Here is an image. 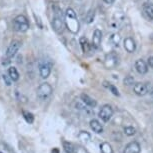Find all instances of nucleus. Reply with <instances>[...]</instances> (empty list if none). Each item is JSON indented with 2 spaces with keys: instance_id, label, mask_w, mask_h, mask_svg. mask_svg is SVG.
<instances>
[{
  "instance_id": "obj_1",
  "label": "nucleus",
  "mask_w": 153,
  "mask_h": 153,
  "mask_svg": "<svg viewBox=\"0 0 153 153\" xmlns=\"http://www.w3.org/2000/svg\"><path fill=\"white\" fill-rule=\"evenodd\" d=\"M65 25L67 29L72 33H77L79 31L80 24L77 19L76 13L72 8H67L65 12Z\"/></svg>"
},
{
  "instance_id": "obj_2",
  "label": "nucleus",
  "mask_w": 153,
  "mask_h": 153,
  "mask_svg": "<svg viewBox=\"0 0 153 153\" xmlns=\"http://www.w3.org/2000/svg\"><path fill=\"white\" fill-rule=\"evenodd\" d=\"M13 28L18 32H25L29 29V22L24 15H18L13 20Z\"/></svg>"
},
{
  "instance_id": "obj_3",
  "label": "nucleus",
  "mask_w": 153,
  "mask_h": 153,
  "mask_svg": "<svg viewBox=\"0 0 153 153\" xmlns=\"http://www.w3.org/2000/svg\"><path fill=\"white\" fill-rule=\"evenodd\" d=\"M52 91H53V89L49 83H42V84L37 88V97H38L40 100H46L50 97V95L52 94Z\"/></svg>"
},
{
  "instance_id": "obj_4",
  "label": "nucleus",
  "mask_w": 153,
  "mask_h": 153,
  "mask_svg": "<svg viewBox=\"0 0 153 153\" xmlns=\"http://www.w3.org/2000/svg\"><path fill=\"white\" fill-rule=\"evenodd\" d=\"M54 11H55V12H54L55 16H54V18L52 19V26L56 32L60 33V32H62L63 27H64V22H63V20H62V14L60 12V9L57 6L55 7Z\"/></svg>"
},
{
  "instance_id": "obj_5",
  "label": "nucleus",
  "mask_w": 153,
  "mask_h": 153,
  "mask_svg": "<svg viewBox=\"0 0 153 153\" xmlns=\"http://www.w3.org/2000/svg\"><path fill=\"white\" fill-rule=\"evenodd\" d=\"M51 66H52V64L49 63L47 60H42V61L39 62V73L41 78H48L51 73Z\"/></svg>"
},
{
  "instance_id": "obj_6",
  "label": "nucleus",
  "mask_w": 153,
  "mask_h": 153,
  "mask_svg": "<svg viewBox=\"0 0 153 153\" xmlns=\"http://www.w3.org/2000/svg\"><path fill=\"white\" fill-rule=\"evenodd\" d=\"M20 46H21V42L19 40H12L11 43L9 44L6 51V58L11 59L15 56V54L17 53V51L19 50Z\"/></svg>"
},
{
  "instance_id": "obj_7",
  "label": "nucleus",
  "mask_w": 153,
  "mask_h": 153,
  "mask_svg": "<svg viewBox=\"0 0 153 153\" xmlns=\"http://www.w3.org/2000/svg\"><path fill=\"white\" fill-rule=\"evenodd\" d=\"M112 115H113V109H112L110 105L106 104L101 107L99 111V117L104 121V122H108V121L111 119Z\"/></svg>"
},
{
  "instance_id": "obj_8",
  "label": "nucleus",
  "mask_w": 153,
  "mask_h": 153,
  "mask_svg": "<svg viewBox=\"0 0 153 153\" xmlns=\"http://www.w3.org/2000/svg\"><path fill=\"white\" fill-rule=\"evenodd\" d=\"M133 91L134 93L138 95V96H144L148 93V87H147L146 84L144 83H135L134 86H133Z\"/></svg>"
},
{
  "instance_id": "obj_9",
  "label": "nucleus",
  "mask_w": 153,
  "mask_h": 153,
  "mask_svg": "<svg viewBox=\"0 0 153 153\" xmlns=\"http://www.w3.org/2000/svg\"><path fill=\"white\" fill-rule=\"evenodd\" d=\"M123 45H124V48H125V50L127 52L129 53H132L135 51V49H136V44H135V41L133 38H131V37H126L125 39H124L123 41Z\"/></svg>"
},
{
  "instance_id": "obj_10",
  "label": "nucleus",
  "mask_w": 153,
  "mask_h": 153,
  "mask_svg": "<svg viewBox=\"0 0 153 153\" xmlns=\"http://www.w3.org/2000/svg\"><path fill=\"white\" fill-rule=\"evenodd\" d=\"M140 151H141L140 144L136 142V141H133V142L127 144L123 153H140Z\"/></svg>"
},
{
  "instance_id": "obj_11",
  "label": "nucleus",
  "mask_w": 153,
  "mask_h": 153,
  "mask_svg": "<svg viewBox=\"0 0 153 153\" xmlns=\"http://www.w3.org/2000/svg\"><path fill=\"white\" fill-rule=\"evenodd\" d=\"M135 69L139 74H146L148 72V66H147L146 62L142 59H138L135 62Z\"/></svg>"
},
{
  "instance_id": "obj_12",
  "label": "nucleus",
  "mask_w": 153,
  "mask_h": 153,
  "mask_svg": "<svg viewBox=\"0 0 153 153\" xmlns=\"http://www.w3.org/2000/svg\"><path fill=\"white\" fill-rule=\"evenodd\" d=\"M101 40H102V32L99 29H96L94 31L93 36H92V46L94 48H99V46L101 44Z\"/></svg>"
},
{
  "instance_id": "obj_13",
  "label": "nucleus",
  "mask_w": 153,
  "mask_h": 153,
  "mask_svg": "<svg viewBox=\"0 0 153 153\" xmlns=\"http://www.w3.org/2000/svg\"><path fill=\"white\" fill-rule=\"evenodd\" d=\"M117 63V56L115 55V53H111L109 55L106 56V59H105V65L106 67L108 68H111L113 66L116 65Z\"/></svg>"
},
{
  "instance_id": "obj_14",
  "label": "nucleus",
  "mask_w": 153,
  "mask_h": 153,
  "mask_svg": "<svg viewBox=\"0 0 153 153\" xmlns=\"http://www.w3.org/2000/svg\"><path fill=\"white\" fill-rule=\"evenodd\" d=\"M90 127L95 133H102L103 132V126L97 119H92L90 121Z\"/></svg>"
},
{
  "instance_id": "obj_15",
  "label": "nucleus",
  "mask_w": 153,
  "mask_h": 153,
  "mask_svg": "<svg viewBox=\"0 0 153 153\" xmlns=\"http://www.w3.org/2000/svg\"><path fill=\"white\" fill-rule=\"evenodd\" d=\"M81 100L83 103H85V104L89 106V107H95V106L97 105L96 100H94L93 98L88 96L87 94H81Z\"/></svg>"
},
{
  "instance_id": "obj_16",
  "label": "nucleus",
  "mask_w": 153,
  "mask_h": 153,
  "mask_svg": "<svg viewBox=\"0 0 153 153\" xmlns=\"http://www.w3.org/2000/svg\"><path fill=\"white\" fill-rule=\"evenodd\" d=\"M79 43H80V46H81V49H82V51L84 53H87V52H89L90 51V49H91V45L89 44V42H88V39L86 38V37H81L80 38V41H79Z\"/></svg>"
},
{
  "instance_id": "obj_17",
  "label": "nucleus",
  "mask_w": 153,
  "mask_h": 153,
  "mask_svg": "<svg viewBox=\"0 0 153 153\" xmlns=\"http://www.w3.org/2000/svg\"><path fill=\"white\" fill-rule=\"evenodd\" d=\"M143 11L147 18L149 20H153V6L149 5L148 3H145L143 5Z\"/></svg>"
},
{
  "instance_id": "obj_18",
  "label": "nucleus",
  "mask_w": 153,
  "mask_h": 153,
  "mask_svg": "<svg viewBox=\"0 0 153 153\" xmlns=\"http://www.w3.org/2000/svg\"><path fill=\"white\" fill-rule=\"evenodd\" d=\"M8 75H9L10 78L12 79V81H17V80L19 79V73L15 67H10L8 69Z\"/></svg>"
},
{
  "instance_id": "obj_19",
  "label": "nucleus",
  "mask_w": 153,
  "mask_h": 153,
  "mask_svg": "<svg viewBox=\"0 0 153 153\" xmlns=\"http://www.w3.org/2000/svg\"><path fill=\"white\" fill-rule=\"evenodd\" d=\"M100 151L101 153H113V149L109 143L103 142L100 144Z\"/></svg>"
},
{
  "instance_id": "obj_20",
  "label": "nucleus",
  "mask_w": 153,
  "mask_h": 153,
  "mask_svg": "<svg viewBox=\"0 0 153 153\" xmlns=\"http://www.w3.org/2000/svg\"><path fill=\"white\" fill-rule=\"evenodd\" d=\"M78 138H79V140L82 141V142L86 143V142H88V141L91 139V135L89 134L87 131H81L78 134Z\"/></svg>"
},
{
  "instance_id": "obj_21",
  "label": "nucleus",
  "mask_w": 153,
  "mask_h": 153,
  "mask_svg": "<svg viewBox=\"0 0 153 153\" xmlns=\"http://www.w3.org/2000/svg\"><path fill=\"white\" fill-rule=\"evenodd\" d=\"M63 149L66 153H73L75 151L74 146L70 142H66V141L63 142Z\"/></svg>"
},
{
  "instance_id": "obj_22",
  "label": "nucleus",
  "mask_w": 153,
  "mask_h": 153,
  "mask_svg": "<svg viewBox=\"0 0 153 153\" xmlns=\"http://www.w3.org/2000/svg\"><path fill=\"white\" fill-rule=\"evenodd\" d=\"M120 40H121V37H120V35L118 33H114V34H112V35L110 36V41L114 46L119 45Z\"/></svg>"
},
{
  "instance_id": "obj_23",
  "label": "nucleus",
  "mask_w": 153,
  "mask_h": 153,
  "mask_svg": "<svg viewBox=\"0 0 153 153\" xmlns=\"http://www.w3.org/2000/svg\"><path fill=\"white\" fill-rule=\"evenodd\" d=\"M23 117H24V119L26 120V122H28L29 124L33 123L34 116L32 113H30V112H28V111H23Z\"/></svg>"
},
{
  "instance_id": "obj_24",
  "label": "nucleus",
  "mask_w": 153,
  "mask_h": 153,
  "mask_svg": "<svg viewBox=\"0 0 153 153\" xmlns=\"http://www.w3.org/2000/svg\"><path fill=\"white\" fill-rule=\"evenodd\" d=\"M124 133H125L127 136H132V135H134L136 133V129L132 126H127L124 128Z\"/></svg>"
},
{
  "instance_id": "obj_25",
  "label": "nucleus",
  "mask_w": 153,
  "mask_h": 153,
  "mask_svg": "<svg viewBox=\"0 0 153 153\" xmlns=\"http://www.w3.org/2000/svg\"><path fill=\"white\" fill-rule=\"evenodd\" d=\"M107 87L114 95H116V96H119V91H118V89L115 87L113 84H109V85H107Z\"/></svg>"
},
{
  "instance_id": "obj_26",
  "label": "nucleus",
  "mask_w": 153,
  "mask_h": 153,
  "mask_svg": "<svg viewBox=\"0 0 153 153\" xmlns=\"http://www.w3.org/2000/svg\"><path fill=\"white\" fill-rule=\"evenodd\" d=\"M93 19H94V11L90 10L87 13V16H86V21H87V23H91L93 21Z\"/></svg>"
},
{
  "instance_id": "obj_27",
  "label": "nucleus",
  "mask_w": 153,
  "mask_h": 153,
  "mask_svg": "<svg viewBox=\"0 0 153 153\" xmlns=\"http://www.w3.org/2000/svg\"><path fill=\"white\" fill-rule=\"evenodd\" d=\"M133 81H134V78L133 77H131V76H127V77H125L124 78V84L125 85H131V84H133Z\"/></svg>"
},
{
  "instance_id": "obj_28",
  "label": "nucleus",
  "mask_w": 153,
  "mask_h": 153,
  "mask_svg": "<svg viewBox=\"0 0 153 153\" xmlns=\"http://www.w3.org/2000/svg\"><path fill=\"white\" fill-rule=\"evenodd\" d=\"M3 80L5 82V84H6L7 86H10L11 85V82H12V79L10 78L9 75H3Z\"/></svg>"
},
{
  "instance_id": "obj_29",
  "label": "nucleus",
  "mask_w": 153,
  "mask_h": 153,
  "mask_svg": "<svg viewBox=\"0 0 153 153\" xmlns=\"http://www.w3.org/2000/svg\"><path fill=\"white\" fill-rule=\"evenodd\" d=\"M75 153H88V152L86 151L85 148L79 146V147H77V148H75Z\"/></svg>"
},
{
  "instance_id": "obj_30",
  "label": "nucleus",
  "mask_w": 153,
  "mask_h": 153,
  "mask_svg": "<svg viewBox=\"0 0 153 153\" xmlns=\"http://www.w3.org/2000/svg\"><path fill=\"white\" fill-rule=\"evenodd\" d=\"M34 17H35V19H36V23L38 24V26L40 27V28H42L43 26H42V23H41V21H40V18L38 16H36L35 14H34Z\"/></svg>"
},
{
  "instance_id": "obj_31",
  "label": "nucleus",
  "mask_w": 153,
  "mask_h": 153,
  "mask_svg": "<svg viewBox=\"0 0 153 153\" xmlns=\"http://www.w3.org/2000/svg\"><path fill=\"white\" fill-rule=\"evenodd\" d=\"M148 65L153 69V56L149 57V58H148Z\"/></svg>"
},
{
  "instance_id": "obj_32",
  "label": "nucleus",
  "mask_w": 153,
  "mask_h": 153,
  "mask_svg": "<svg viewBox=\"0 0 153 153\" xmlns=\"http://www.w3.org/2000/svg\"><path fill=\"white\" fill-rule=\"evenodd\" d=\"M147 87H148V92H149V93L153 95V84L147 85Z\"/></svg>"
},
{
  "instance_id": "obj_33",
  "label": "nucleus",
  "mask_w": 153,
  "mask_h": 153,
  "mask_svg": "<svg viewBox=\"0 0 153 153\" xmlns=\"http://www.w3.org/2000/svg\"><path fill=\"white\" fill-rule=\"evenodd\" d=\"M103 1H104L106 4H112L115 1V0H103Z\"/></svg>"
},
{
  "instance_id": "obj_34",
  "label": "nucleus",
  "mask_w": 153,
  "mask_h": 153,
  "mask_svg": "<svg viewBox=\"0 0 153 153\" xmlns=\"http://www.w3.org/2000/svg\"><path fill=\"white\" fill-rule=\"evenodd\" d=\"M148 1V4L151 5V6H153V0H147Z\"/></svg>"
},
{
  "instance_id": "obj_35",
  "label": "nucleus",
  "mask_w": 153,
  "mask_h": 153,
  "mask_svg": "<svg viewBox=\"0 0 153 153\" xmlns=\"http://www.w3.org/2000/svg\"><path fill=\"white\" fill-rule=\"evenodd\" d=\"M51 153H59V150L57 149V148H55V149H53V151L51 152Z\"/></svg>"
},
{
  "instance_id": "obj_36",
  "label": "nucleus",
  "mask_w": 153,
  "mask_h": 153,
  "mask_svg": "<svg viewBox=\"0 0 153 153\" xmlns=\"http://www.w3.org/2000/svg\"><path fill=\"white\" fill-rule=\"evenodd\" d=\"M0 153H3V152H0Z\"/></svg>"
}]
</instances>
